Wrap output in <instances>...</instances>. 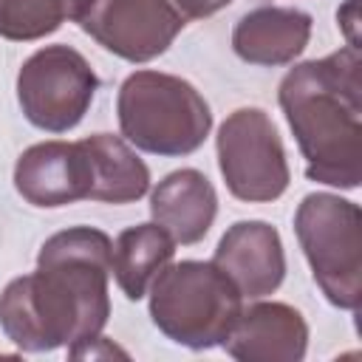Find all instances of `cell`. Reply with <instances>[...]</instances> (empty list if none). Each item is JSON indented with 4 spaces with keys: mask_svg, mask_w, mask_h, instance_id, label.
Segmentation results:
<instances>
[{
    "mask_svg": "<svg viewBox=\"0 0 362 362\" xmlns=\"http://www.w3.org/2000/svg\"><path fill=\"white\" fill-rule=\"evenodd\" d=\"M147 291L153 325L192 351L223 345L243 311V294L212 260H170Z\"/></svg>",
    "mask_w": 362,
    "mask_h": 362,
    "instance_id": "3",
    "label": "cell"
},
{
    "mask_svg": "<svg viewBox=\"0 0 362 362\" xmlns=\"http://www.w3.org/2000/svg\"><path fill=\"white\" fill-rule=\"evenodd\" d=\"M93 164L90 201L102 204H133L150 189V170L139 153L113 133H96L82 139Z\"/></svg>",
    "mask_w": 362,
    "mask_h": 362,
    "instance_id": "15",
    "label": "cell"
},
{
    "mask_svg": "<svg viewBox=\"0 0 362 362\" xmlns=\"http://www.w3.org/2000/svg\"><path fill=\"white\" fill-rule=\"evenodd\" d=\"M122 139L153 156H189L209 130L212 110L192 82L164 71L130 74L116 96Z\"/></svg>",
    "mask_w": 362,
    "mask_h": 362,
    "instance_id": "4",
    "label": "cell"
},
{
    "mask_svg": "<svg viewBox=\"0 0 362 362\" xmlns=\"http://www.w3.org/2000/svg\"><path fill=\"white\" fill-rule=\"evenodd\" d=\"M93 0H0V37L31 42L79 20Z\"/></svg>",
    "mask_w": 362,
    "mask_h": 362,
    "instance_id": "16",
    "label": "cell"
},
{
    "mask_svg": "<svg viewBox=\"0 0 362 362\" xmlns=\"http://www.w3.org/2000/svg\"><path fill=\"white\" fill-rule=\"evenodd\" d=\"M238 291L249 300L269 297L286 277V252L280 232L266 221H238L218 240L215 257Z\"/></svg>",
    "mask_w": 362,
    "mask_h": 362,
    "instance_id": "10",
    "label": "cell"
},
{
    "mask_svg": "<svg viewBox=\"0 0 362 362\" xmlns=\"http://www.w3.org/2000/svg\"><path fill=\"white\" fill-rule=\"evenodd\" d=\"M175 240L156 223H136L116 235L110 249V274L127 300H141L153 277L173 260Z\"/></svg>",
    "mask_w": 362,
    "mask_h": 362,
    "instance_id": "14",
    "label": "cell"
},
{
    "mask_svg": "<svg viewBox=\"0 0 362 362\" xmlns=\"http://www.w3.org/2000/svg\"><path fill=\"white\" fill-rule=\"evenodd\" d=\"M218 167L226 189L246 204L277 201L291 181L283 139L260 107H238L215 136Z\"/></svg>",
    "mask_w": 362,
    "mask_h": 362,
    "instance_id": "6",
    "label": "cell"
},
{
    "mask_svg": "<svg viewBox=\"0 0 362 362\" xmlns=\"http://www.w3.org/2000/svg\"><path fill=\"white\" fill-rule=\"evenodd\" d=\"M314 20L303 8L260 6L243 14L232 28V48L249 65L277 68L294 62L308 40Z\"/></svg>",
    "mask_w": 362,
    "mask_h": 362,
    "instance_id": "12",
    "label": "cell"
},
{
    "mask_svg": "<svg viewBox=\"0 0 362 362\" xmlns=\"http://www.w3.org/2000/svg\"><path fill=\"white\" fill-rule=\"evenodd\" d=\"M113 240L93 226L54 232L31 274L14 277L0 294V328L28 354L76 348L102 337L110 317Z\"/></svg>",
    "mask_w": 362,
    "mask_h": 362,
    "instance_id": "1",
    "label": "cell"
},
{
    "mask_svg": "<svg viewBox=\"0 0 362 362\" xmlns=\"http://www.w3.org/2000/svg\"><path fill=\"white\" fill-rule=\"evenodd\" d=\"M76 23L105 51L127 62L161 57L187 25L170 0H93Z\"/></svg>",
    "mask_w": 362,
    "mask_h": 362,
    "instance_id": "8",
    "label": "cell"
},
{
    "mask_svg": "<svg viewBox=\"0 0 362 362\" xmlns=\"http://www.w3.org/2000/svg\"><path fill=\"white\" fill-rule=\"evenodd\" d=\"M170 3L178 8V14H181L187 23H192V20H204V17H209V14L221 11V8H226L232 0H170Z\"/></svg>",
    "mask_w": 362,
    "mask_h": 362,
    "instance_id": "17",
    "label": "cell"
},
{
    "mask_svg": "<svg viewBox=\"0 0 362 362\" xmlns=\"http://www.w3.org/2000/svg\"><path fill=\"white\" fill-rule=\"evenodd\" d=\"M14 189L40 209L71 206L93 192V164L82 141H40L20 153Z\"/></svg>",
    "mask_w": 362,
    "mask_h": 362,
    "instance_id": "9",
    "label": "cell"
},
{
    "mask_svg": "<svg viewBox=\"0 0 362 362\" xmlns=\"http://www.w3.org/2000/svg\"><path fill=\"white\" fill-rule=\"evenodd\" d=\"M283 116L305 158V178L337 189L362 181V57L345 45L294 65L277 90Z\"/></svg>",
    "mask_w": 362,
    "mask_h": 362,
    "instance_id": "2",
    "label": "cell"
},
{
    "mask_svg": "<svg viewBox=\"0 0 362 362\" xmlns=\"http://www.w3.org/2000/svg\"><path fill=\"white\" fill-rule=\"evenodd\" d=\"M215 215L218 192L201 170H175L164 175L150 192V218L181 246L204 240Z\"/></svg>",
    "mask_w": 362,
    "mask_h": 362,
    "instance_id": "13",
    "label": "cell"
},
{
    "mask_svg": "<svg viewBox=\"0 0 362 362\" xmlns=\"http://www.w3.org/2000/svg\"><path fill=\"white\" fill-rule=\"evenodd\" d=\"M96 88V71L71 45H45L34 51L17 74L23 116L45 133L74 130L85 119Z\"/></svg>",
    "mask_w": 362,
    "mask_h": 362,
    "instance_id": "7",
    "label": "cell"
},
{
    "mask_svg": "<svg viewBox=\"0 0 362 362\" xmlns=\"http://www.w3.org/2000/svg\"><path fill=\"white\" fill-rule=\"evenodd\" d=\"M223 348L240 362H300L308 351V322L288 303H255L240 311Z\"/></svg>",
    "mask_w": 362,
    "mask_h": 362,
    "instance_id": "11",
    "label": "cell"
},
{
    "mask_svg": "<svg viewBox=\"0 0 362 362\" xmlns=\"http://www.w3.org/2000/svg\"><path fill=\"white\" fill-rule=\"evenodd\" d=\"M294 235L325 300L342 311L362 303V212L334 192H311L294 212Z\"/></svg>",
    "mask_w": 362,
    "mask_h": 362,
    "instance_id": "5",
    "label": "cell"
}]
</instances>
